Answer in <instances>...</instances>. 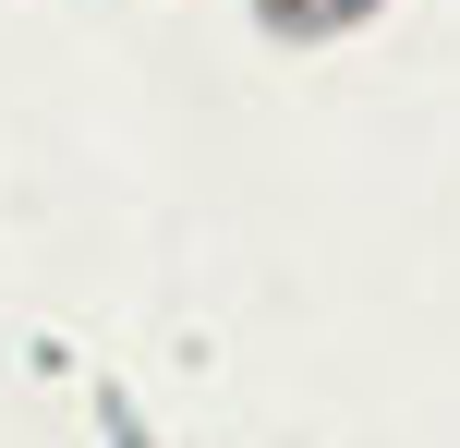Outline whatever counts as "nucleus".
I'll return each instance as SVG.
<instances>
[{"label":"nucleus","instance_id":"f257e3e1","mask_svg":"<svg viewBox=\"0 0 460 448\" xmlns=\"http://www.w3.org/2000/svg\"><path fill=\"white\" fill-rule=\"evenodd\" d=\"M315 13H340V0H315Z\"/></svg>","mask_w":460,"mask_h":448}]
</instances>
